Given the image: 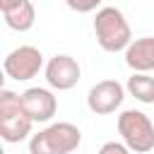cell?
I'll return each instance as SVG.
<instances>
[{"mask_svg":"<svg viewBox=\"0 0 154 154\" xmlns=\"http://www.w3.org/2000/svg\"><path fill=\"white\" fill-rule=\"evenodd\" d=\"M94 34L96 41L103 51L108 53H118V51H128V46L132 43V31L130 24L125 19V14L118 7H101L94 17Z\"/></svg>","mask_w":154,"mask_h":154,"instance_id":"1","label":"cell"},{"mask_svg":"<svg viewBox=\"0 0 154 154\" xmlns=\"http://www.w3.org/2000/svg\"><path fill=\"white\" fill-rule=\"evenodd\" d=\"M82 132L72 123H53L29 140V154H70L79 147Z\"/></svg>","mask_w":154,"mask_h":154,"instance_id":"2","label":"cell"},{"mask_svg":"<svg viewBox=\"0 0 154 154\" xmlns=\"http://www.w3.org/2000/svg\"><path fill=\"white\" fill-rule=\"evenodd\" d=\"M34 120L22 108V94L10 89L0 91V137L10 144H17L31 135Z\"/></svg>","mask_w":154,"mask_h":154,"instance_id":"3","label":"cell"},{"mask_svg":"<svg viewBox=\"0 0 154 154\" xmlns=\"http://www.w3.org/2000/svg\"><path fill=\"white\" fill-rule=\"evenodd\" d=\"M118 132L128 144V149L135 154H147L154 149V123L142 111L135 108L123 111L118 116Z\"/></svg>","mask_w":154,"mask_h":154,"instance_id":"4","label":"cell"},{"mask_svg":"<svg viewBox=\"0 0 154 154\" xmlns=\"http://www.w3.org/2000/svg\"><path fill=\"white\" fill-rule=\"evenodd\" d=\"M43 67V55L36 46H19L14 51H10L2 60V70L10 79L17 82H26L31 77H36Z\"/></svg>","mask_w":154,"mask_h":154,"instance_id":"5","label":"cell"},{"mask_svg":"<svg viewBox=\"0 0 154 154\" xmlns=\"http://www.w3.org/2000/svg\"><path fill=\"white\" fill-rule=\"evenodd\" d=\"M123 99H125V87L118 79H101L89 89L87 106L96 116H108L116 108H120Z\"/></svg>","mask_w":154,"mask_h":154,"instance_id":"6","label":"cell"},{"mask_svg":"<svg viewBox=\"0 0 154 154\" xmlns=\"http://www.w3.org/2000/svg\"><path fill=\"white\" fill-rule=\"evenodd\" d=\"M79 75H82L79 63H77L72 55L60 53V55H53V58L46 63V82H48V87H53V89H58V91L72 89V87L79 82Z\"/></svg>","mask_w":154,"mask_h":154,"instance_id":"7","label":"cell"},{"mask_svg":"<svg viewBox=\"0 0 154 154\" xmlns=\"http://www.w3.org/2000/svg\"><path fill=\"white\" fill-rule=\"evenodd\" d=\"M22 108L34 123H48L58 111V99L53 96L51 89L29 87L26 91H22Z\"/></svg>","mask_w":154,"mask_h":154,"instance_id":"8","label":"cell"},{"mask_svg":"<svg viewBox=\"0 0 154 154\" xmlns=\"http://www.w3.org/2000/svg\"><path fill=\"white\" fill-rule=\"evenodd\" d=\"M125 65L135 72L154 70V36L135 38L125 51Z\"/></svg>","mask_w":154,"mask_h":154,"instance_id":"9","label":"cell"},{"mask_svg":"<svg viewBox=\"0 0 154 154\" xmlns=\"http://www.w3.org/2000/svg\"><path fill=\"white\" fill-rule=\"evenodd\" d=\"M2 17H5V24L12 31H29L34 26V22H36V10H34V5L29 0H24L12 10H5Z\"/></svg>","mask_w":154,"mask_h":154,"instance_id":"10","label":"cell"},{"mask_svg":"<svg viewBox=\"0 0 154 154\" xmlns=\"http://www.w3.org/2000/svg\"><path fill=\"white\" fill-rule=\"evenodd\" d=\"M125 89L130 91V96H135L142 103H154V77H149L147 72H132V77H128Z\"/></svg>","mask_w":154,"mask_h":154,"instance_id":"11","label":"cell"},{"mask_svg":"<svg viewBox=\"0 0 154 154\" xmlns=\"http://www.w3.org/2000/svg\"><path fill=\"white\" fill-rule=\"evenodd\" d=\"M65 2H67L70 10H75L79 14H87V12H94L103 0H65Z\"/></svg>","mask_w":154,"mask_h":154,"instance_id":"12","label":"cell"},{"mask_svg":"<svg viewBox=\"0 0 154 154\" xmlns=\"http://www.w3.org/2000/svg\"><path fill=\"white\" fill-rule=\"evenodd\" d=\"M99 154H130V149L125 142H106L99 149Z\"/></svg>","mask_w":154,"mask_h":154,"instance_id":"13","label":"cell"},{"mask_svg":"<svg viewBox=\"0 0 154 154\" xmlns=\"http://www.w3.org/2000/svg\"><path fill=\"white\" fill-rule=\"evenodd\" d=\"M19 2H24V0H0V10L5 12V10H12V7H17Z\"/></svg>","mask_w":154,"mask_h":154,"instance_id":"14","label":"cell"}]
</instances>
